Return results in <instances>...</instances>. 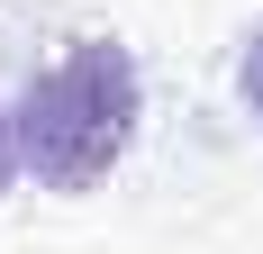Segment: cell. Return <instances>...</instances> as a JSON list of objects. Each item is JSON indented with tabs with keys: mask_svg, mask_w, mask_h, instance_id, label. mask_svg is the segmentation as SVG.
I'll use <instances>...</instances> for the list:
<instances>
[{
	"mask_svg": "<svg viewBox=\"0 0 263 254\" xmlns=\"http://www.w3.org/2000/svg\"><path fill=\"white\" fill-rule=\"evenodd\" d=\"M145 73L118 37H64L54 64L18 82V164L46 191H100L136 146Z\"/></svg>",
	"mask_w": 263,
	"mask_h": 254,
	"instance_id": "1",
	"label": "cell"
},
{
	"mask_svg": "<svg viewBox=\"0 0 263 254\" xmlns=\"http://www.w3.org/2000/svg\"><path fill=\"white\" fill-rule=\"evenodd\" d=\"M236 91H245V109L263 118V19H254V37H245V55H236Z\"/></svg>",
	"mask_w": 263,
	"mask_h": 254,
	"instance_id": "2",
	"label": "cell"
},
{
	"mask_svg": "<svg viewBox=\"0 0 263 254\" xmlns=\"http://www.w3.org/2000/svg\"><path fill=\"white\" fill-rule=\"evenodd\" d=\"M9 173H18V109H0V191H9Z\"/></svg>",
	"mask_w": 263,
	"mask_h": 254,
	"instance_id": "3",
	"label": "cell"
}]
</instances>
